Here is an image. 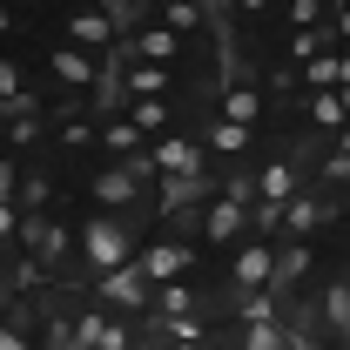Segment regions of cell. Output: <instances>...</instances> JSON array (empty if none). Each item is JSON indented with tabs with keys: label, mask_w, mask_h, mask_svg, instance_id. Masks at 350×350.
<instances>
[{
	"label": "cell",
	"mask_w": 350,
	"mask_h": 350,
	"mask_svg": "<svg viewBox=\"0 0 350 350\" xmlns=\"http://www.w3.org/2000/svg\"><path fill=\"white\" fill-rule=\"evenodd\" d=\"M135 350H155V344H148V337H135Z\"/></svg>",
	"instance_id": "obj_31"
},
{
	"label": "cell",
	"mask_w": 350,
	"mask_h": 350,
	"mask_svg": "<svg viewBox=\"0 0 350 350\" xmlns=\"http://www.w3.org/2000/svg\"><path fill=\"white\" fill-rule=\"evenodd\" d=\"M0 129H7L14 148H34V142H41V108H27V115H14V122H0Z\"/></svg>",
	"instance_id": "obj_21"
},
{
	"label": "cell",
	"mask_w": 350,
	"mask_h": 350,
	"mask_svg": "<svg viewBox=\"0 0 350 350\" xmlns=\"http://www.w3.org/2000/svg\"><path fill=\"white\" fill-rule=\"evenodd\" d=\"M337 68H344V81H350V47H337Z\"/></svg>",
	"instance_id": "obj_29"
},
{
	"label": "cell",
	"mask_w": 350,
	"mask_h": 350,
	"mask_svg": "<svg viewBox=\"0 0 350 350\" xmlns=\"http://www.w3.org/2000/svg\"><path fill=\"white\" fill-rule=\"evenodd\" d=\"M344 290H350V269H344Z\"/></svg>",
	"instance_id": "obj_33"
},
{
	"label": "cell",
	"mask_w": 350,
	"mask_h": 350,
	"mask_svg": "<svg viewBox=\"0 0 350 350\" xmlns=\"http://www.w3.org/2000/svg\"><path fill=\"white\" fill-rule=\"evenodd\" d=\"M269 276H276V243L250 236V243L236 250V262H229V283H236V297H256V290H269Z\"/></svg>",
	"instance_id": "obj_5"
},
{
	"label": "cell",
	"mask_w": 350,
	"mask_h": 350,
	"mask_svg": "<svg viewBox=\"0 0 350 350\" xmlns=\"http://www.w3.org/2000/svg\"><path fill=\"white\" fill-rule=\"evenodd\" d=\"M290 196H297V169L290 162H269L256 175V209H290Z\"/></svg>",
	"instance_id": "obj_13"
},
{
	"label": "cell",
	"mask_w": 350,
	"mask_h": 350,
	"mask_svg": "<svg viewBox=\"0 0 350 350\" xmlns=\"http://www.w3.org/2000/svg\"><path fill=\"white\" fill-rule=\"evenodd\" d=\"M88 142H101L88 115H61V148H88Z\"/></svg>",
	"instance_id": "obj_22"
},
{
	"label": "cell",
	"mask_w": 350,
	"mask_h": 350,
	"mask_svg": "<svg viewBox=\"0 0 350 350\" xmlns=\"http://www.w3.org/2000/svg\"><path fill=\"white\" fill-rule=\"evenodd\" d=\"M148 155H142V162H108V169L94 175V189H88V196H94V209H108V216H115V209H135V202H142V182H148Z\"/></svg>",
	"instance_id": "obj_2"
},
{
	"label": "cell",
	"mask_w": 350,
	"mask_h": 350,
	"mask_svg": "<svg viewBox=\"0 0 350 350\" xmlns=\"http://www.w3.org/2000/svg\"><path fill=\"white\" fill-rule=\"evenodd\" d=\"M94 350H135V330L108 317V323H101V337H94Z\"/></svg>",
	"instance_id": "obj_24"
},
{
	"label": "cell",
	"mask_w": 350,
	"mask_h": 350,
	"mask_svg": "<svg viewBox=\"0 0 350 350\" xmlns=\"http://www.w3.org/2000/svg\"><path fill=\"white\" fill-rule=\"evenodd\" d=\"M310 269H317V250H310V243H276V276H269V297H290Z\"/></svg>",
	"instance_id": "obj_10"
},
{
	"label": "cell",
	"mask_w": 350,
	"mask_h": 350,
	"mask_svg": "<svg viewBox=\"0 0 350 350\" xmlns=\"http://www.w3.org/2000/svg\"><path fill=\"white\" fill-rule=\"evenodd\" d=\"M330 216H344V209L323 202V196H290V209H283V243H310Z\"/></svg>",
	"instance_id": "obj_7"
},
{
	"label": "cell",
	"mask_w": 350,
	"mask_h": 350,
	"mask_svg": "<svg viewBox=\"0 0 350 350\" xmlns=\"http://www.w3.org/2000/svg\"><path fill=\"white\" fill-rule=\"evenodd\" d=\"M27 88H21V61L14 54H0V101H21Z\"/></svg>",
	"instance_id": "obj_25"
},
{
	"label": "cell",
	"mask_w": 350,
	"mask_h": 350,
	"mask_svg": "<svg viewBox=\"0 0 350 350\" xmlns=\"http://www.w3.org/2000/svg\"><path fill=\"white\" fill-rule=\"evenodd\" d=\"M7 34H14V14H0V41H7Z\"/></svg>",
	"instance_id": "obj_30"
},
{
	"label": "cell",
	"mask_w": 350,
	"mask_h": 350,
	"mask_svg": "<svg viewBox=\"0 0 350 350\" xmlns=\"http://www.w3.org/2000/svg\"><path fill=\"white\" fill-rule=\"evenodd\" d=\"M323 175H330V182H344V189H350V129L337 135V148H330V162H323Z\"/></svg>",
	"instance_id": "obj_23"
},
{
	"label": "cell",
	"mask_w": 350,
	"mask_h": 350,
	"mask_svg": "<svg viewBox=\"0 0 350 350\" xmlns=\"http://www.w3.org/2000/svg\"><path fill=\"white\" fill-rule=\"evenodd\" d=\"M14 236H21V209L0 196V243H14Z\"/></svg>",
	"instance_id": "obj_26"
},
{
	"label": "cell",
	"mask_w": 350,
	"mask_h": 350,
	"mask_svg": "<svg viewBox=\"0 0 350 350\" xmlns=\"http://www.w3.org/2000/svg\"><path fill=\"white\" fill-rule=\"evenodd\" d=\"M243 229H250V209H243V202H229V196H209V202H202V236H209V243H236Z\"/></svg>",
	"instance_id": "obj_11"
},
{
	"label": "cell",
	"mask_w": 350,
	"mask_h": 350,
	"mask_svg": "<svg viewBox=\"0 0 350 350\" xmlns=\"http://www.w3.org/2000/svg\"><path fill=\"white\" fill-rule=\"evenodd\" d=\"M202 21H209V7H196V0H175V7H162V27H169L175 41H182V34H196Z\"/></svg>",
	"instance_id": "obj_19"
},
{
	"label": "cell",
	"mask_w": 350,
	"mask_h": 350,
	"mask_svg": "<svg viewBox=\"0 0 350 350\" xmlns=\"http://www.w3.org/2000/svg\"><path fill=\"white\" fill-rule=\"evenodd\" d=\"M142 256V250H135V229L122 216H94L81 229V269L88 276H94V283H101V276H115V269H129V262Z\"/></svg>",
	"instance_id": "obj_1"
},
{
	"label": "cell",
	"mask_w": 350,
	"mask_h": 350,
	"mask_svg": "<svg viewBox=\"0 0 350 350\" xmlns=\"http://www.w3.org/2000/svg\"><path fill=\"white\" fill-rule=\"evenodd\" d=\"M323 323H330V330L344 337V350H350V290H344V283L323 290Z\"/></svg>",
	"instance_id": "obj_18"
},
{
	"label": "cell",
	"mask_w": 350,
	"mask_h": 350,
	"mask_svg": "<svg viewBox=\"0 0 350 350\" xmlns=\"http://www.w3.org/2000/svg\"><path fill=\"white\" fill-rule=\"evenodd\" d=\"M47 75L68 88V94H81V88H94L101 75H108V61H101V54H81V47H68V41H61L54 54H47Z\"/></svg>",
	"instance_id": "obj_6"
},
{
	"label": "cell",
	"mask_w": 350,
	"mask_h": 350,
	"mask_svg": "<svg viewBox=\"0 0 350 350\" xmlns=\"http://www.w3.org/2000/svg\"><path fill=\"white\" fill-rule=\"evenodd\" d=\"M122 115L142 129V142H162V135H169V101H129Z\"/></svg>",
	"instance_id": "obj_15"
},
{
	"label": "cell",
	"mask_w": 350,
	"mask_h": 350,
	"mask_svg": "<svg viewBox=\"0 0 350 350\" xmlns=\"http://www.w3.org/2000/svg\"><path fill=\"white\" fill-rule=\"evenodd\" d=\"M175 54H182V41L169 27H142L135 41H122V61H135V68H169Z\"/></svg>",
	"instance_id": "obj_9"
},
{
	"label": "cell",
	"mask_w": 350,
	"mask_h": 350,
	"mask_svg": "<svg viewBox=\"0 0 350 350\" xmlns=\"http://www.w3.org/2000/svg\"><path fill=\"white\" fill-rule=\"evenodd\" d=\"M135 269L148 276V290H169V283H189V269H196V250L189 243H148L142 256H135Z\"/></svg>",
	"instance_id": "obj_4"
},
{
	"label": "cell",
	"mask_w": 350,
	"mask_h": 350,
	"mask_svg": "<svg viewBox=\"0 0 350 350\" xmlns=\"http://www.w3.org/2000/svg\"><path fill=\"white\" fill-rule=\"evenodd\" d=\"M330 34H337V47H350V7H337V14H330Z\"/></svg>",
	"instance_id": "obj_28"
},
{
	"label": "cell",
	"mask_w": 350,
	"mask_h": 350,
	"mask_svg": "<svg viewBox=\"0 0 350 350\" xmlns=\"http://www.w3.org/2000/svg\"><path fill=\"white\" fill-rule=\"evenodd\" d=\"M310 129H330V135H344V129H350V115H344V94H310Z\"/></svg>",
	"instance_id": "obj_16"
},
{
	"label": "cell",
	"mask_w": 350,
	"mask_h": 350,
	"mask_svg": "<svg viewBox=\"0 0 350 350\" xmlns=\"http://www.w3.org/2000/svg\"><path fill=\"white\" fill-rule=\"evenodd\" d=\"M101 148H108L115 162H142V155H148V142H142V129H135L129 115H108V129H101Z\"/></svg>",
	"instance_id": "obj_14"
},
{
	"label": "cell",
	"mask_w": 350,
	"mask_h": 350,
	"mask_svg": "<svg viewBox=\"0 0 350 350\" xmlns=\"http://www.w3.org/2000/svg\"><path fill=\"white\" fill-rule=\"evenodd\" d=\"M250 135H256V129H236V122H216V129H209V155H222V162H229V155H250Z\"/></svg>",
	"instance_id": "obj_17"
},
{
	"label": "cell",
	"mask_w": 350,
	"mask_h": 350,
	"mask_svg": "<svg viewBox=\"0 0 350 350\" xmlns=\"http://www.w3.org/2000/svg\"><path fill=\"white\" fill-rule=\"evenodd\" d=\"M0 350H34V344H27V330H21V323H14V317H7V323H0Z\"/></svg>",
	"instance_id": "obj_27"
},
{
	"label": "cell",
	"mask_w": 350,
	"mask_h": 350,
	"mask_svg": "<svg viewBox=\"0 0 350 350\" xmlns=\"http://www.w3.org/2000/svg\"><path fill=\"white\" fill-rule=\"evenodd\" d=\"M94 290H101V297H108V304H122V310H135V317H142V310H155V290H148V276H142V269H115V276H101V283H94Z\"/></svg>",
	"instance_id": "obj_8"
},
{
	"label": "cell",
	"mask_w": 350,
	"mask_h": 350,
	"mask_svg": "<svg viewBox=\"0 0 350 350\" xmlns=\"http://www.w3.org/2000/svg\"><path fill=\"white\" fill-rule=\"evenodd\" d=\"M148 169L162 175V182H202V142L169 129L162 142H148Z\"/></svg>",
	"instance_id": "obj_3"
},
{
	"label": "cell",
	"mask_w": 350,
	"mask_h": 350,
	"mask_svg": "<svg viewBox=\"0 0 350 350\" xmlns=\"http://www.w3.org/2000/svg\"><path fill=\"white\" fill-rule=\"evenodd\" d=\"M243 350H290V323H250Z\"/></svg>",
	"instance_id": "obj_20"
},
{
	"label": "cell",
	"mask_w": 350,
	"mask_h": 350,
	"mask_svg": "<svg viewBox=\"0 0 350 350\" xmlns=\"http://www.w3.org/2000/svg\"><path fill=\"white\" fill-rule=\"evenodd\" d=\"M256 115H262V88H256V81H229V88H222V108H216V122L256 129Z\"/></svg>",
	"instance_id": "obj_12"
},
{
	"label": "cell",
	"mask_w": 350,
	"mask_h": 350,
	"mask_svg": "<svg viewBox=\"0 0 350 350\" xmlns=\"http://www.w3.org/2000/svg\"><path fill=\"white\" fill-rule=\"evenodd\" d=\"M169 350H196V344H169Z\"/></svg>",
	"instance_id": "obj_32"
}]
</instances>
